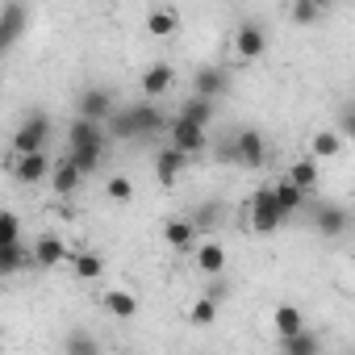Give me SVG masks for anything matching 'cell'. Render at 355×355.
Masks as SVG:
<instances>
[{"instance_id":"cell-1","label":"cell","mask_w":355,"mask_h":355,"mask_svg":"<svg viewBox=\"0 0 355 355\" xmlns=\"http://www.w3.org/2000/svg\"><path fill=\"white\" fill-rule=\"evenodd\" d=\"M167 125H171V117L150 96L138 101V105H130V109H121V113H113V121H109V130L117 138H150V134H163Z\"/></svg>"},{"instance_id":"cell-2","label":"cell","mask_w":355,"mask_h":355,"mask_svg":"<svg viewBox=\"0 0 355 355\" xmlns=\"http://www.w3.org/2000/svg\"><path fill=\"white\" fill-rule=\"evenodd\" d=\"M288 222V214L276 201V189H255L247 201V230L251 234H276Z\"/></svg>"},{"instance_id":"cell-3","label":"cell","mask_w":355,"mask_h":355,"mask_svg":"<svg viewBox=\"0 0 355 355\" xmlns=\"http://www.w3.org/2000/svg\"><path fill=\"white\" fill-rule=\"evenodd\" d=\"M226 159H230L234 167L259 171V167L268 163V138H263L259 130H239V134L230 138V146H226Z\"/></svg>"},{"instance_id":"cell-4","label":"cell","mask_w":355,"mask_h":355,"mask_svg":"<svg viewBox=\"0 0 355 355\" xmlns=\"http://www.w3.org/2000/svg\"><path fill=\"white\" fill-rule=\"evenodd\" d=\"M46 138H51V117L46 113H30L17 134H13V155H34V150H46Z\"/></svg>"},{"instance_id":"cell-5","label":"cell","mask_w":355,"mask_h":355,"mask_svg":"<svg viewBox=\"0 0 355 355\" xmlns=\"http://www.w3.org/2000/svg\"><path fill=\"white\" fill-rule=\"evenodd\" d=\"M167 142L171 146H180L184 155H205V125L184 117V113H175L171 125H167Z\"/></svg>"},{"instance_id":"cell-6","label":"cell","mask_w":355,"mask_h":355,"mask_svg":"<svg viewBox=\"0 0 355 355\" xmlns=\"http://www.w3.org/2000/svg\"><path fill=\"white\" fill-rule=\"evenodd\" d=\"M230 51H234V59H239V63H255L259 55H268V30H263L259 21H243V26L234 30Z\"/></svg>"},{"instance_id":"cell-7","label":"cell","mask_w":355,"mask_h":355,"mask_svg":"<svg viewBox=\"0 0 355 355\" xmlns=\"http://www.w3.org/2000/svg\"><path fill=\"white\" fill-rule=\"evenodd\" d=\"M26 26H30V9H26V0H9V5H5V17H0V46L13 51V46L21 42Z\"/></svg>"},{"instance_id":"cell-8","label":"cell","mask_w":355,"mask_h":355,"mask_svg":"<svg viewBox=\"0 0 355 355\" xmlns=\"http://www.w3.org/2000/svg\"><path fill=\"white\" fill-rule=\"evenodd\" d=\"M13 175L21 184H42V180H51V159H46V150H34V155H13Z\"/></svg>"},{"instance_id":"cell-9","label":"cell","mask_w":355,"mask_h":355,"mask_svg":"<svg viewBox=\"0 0 355 355\" xmlns=\"http://www.w3.org/2000/svg\"><path fill=\"white\" fill-rule=\"evenodd\" d=\"M189 159H193V155H184L180 146H171V142H167V146L155 155V180H159L163 189H171L175 180H180V171H184Z\"/></svg>"},{"instance_id":"cell-10","label":"cell","mask_w":355,"mask_h":355,"mask_svg":"<svg viewBox=\"0 0 355 355\" xmlns=\"http://www.w3.org/2000/svg\"><path fill=\"white\" fill-rule=\"evenodd\" d=\"M76 113H80V117H92V121H105V125H109L117 109H113V96H109V88H84V92H80V105H76Z\"/></svg>"},{"instance_id":"cell-11","label":"cell","mask_w":355,"mask_h":355,"mask_svg":"<svg viewBox=\"0 0 355 355\" xmlns=\"http://www.w3.org/2000/svg\"><path fill=\"white\" fill-rule=\"evenodd\" d=\"M230 88V76H226V67H218V63H201L197 71H193V92L197 96H222Z\"/></svg>"},{"instance_id":"cell-12","label":"cell","mask_w":355,"mask_h":355,"mask_svg":"<svg viewBox=\"0 0 355 355\" xmlns=\"http://www.w3.org/2000/svg\"><path fill=\"white\" fill-rule=\"evenodd\" d=\"M101 309L113 318V322H134L138 318V297L130 288H105L101 293Z\"/></svg>"},{"instance_id":"cell-13","label":"cell","mask_w":355,"mask_h":355,"mask_svg":"<svg viewBox=\"0 0 355 355\" xmlns=\"http://www.w3.org/2000/svg\"><path fill=\"white\" fill-rule=\"evenodd\" d=\"M197 222L193 218H167L163 222V243L171 247V251H193L197 247Z\"/></svg>"},{"instance_id":"cell-14","label":"cell","mask_w":355,"mask_h":355,"mask_svg":"<svg viewBox=\"0 0 355 355\" xmlns=\"http://www.w3.org/2000/svg\"><path fill=\"white\" fill-rule=\"evenodd\" d=\"M59 263H71V251L59 234H42L34 239V268H59Z\"/></svg>"},{"instance_id":"cell-15","label":"cell","mask_w":355,"mask_h":355,"mask_svg":"<svg viewBox=\"0 0 355 355\" xmlns=\"http://www.w3.org/2000/svg\"><path fill=\"white\" fill-rule=\"evenodd\" d=\"M80 180H84V171L76 167V159H71V155H63V159L51 167V189H55L59 197H71V193L80 189Z\"/></svg>"},{"instance_id":"cell-16","label":"cell","mask_w":355,"mask_h":355,"mask_svg":"<svg viewBox=\"0 0 355 355\" xmlns=\"http://www.w3.org/2000/svg\"><path fill=\"white\" fill-rule=\"evenodd\" d=\"M175 88V71L167 67V63H150L146 71H142V92L150 96V101H159V96H167Z\"/></svg>"},{"instance_id":"cell-17","label":"cell","mask_w":355,"mask_h":355,"mask_svg":"<svg viewBox=\"0 0 355 355\" xmlns=\"http://www.w3.org/2000/svg\"><path fill=\"white\" fill-rule=\"evenodd\" d=\"M105 142V121H92V117H80L67 125V146H96Z\"/></svg>"},{"instance_id":"cell-18","label":"cell","mask_w":355,"mask_h":355,"mask_svg":"<svg viewBox=\"0 0 355 355\" xmlns=\"http://www.w3.org/2000/svg\"><path fill=\"white\" fill-rule=\"evenodd\" d=\"M347 226H351V214H347V209H338V205H322V209L313 214V230H318V234H326V239H338Z\"/></svg>"},{"instance_id":"cell-19","label":"cell","mask_w":355,"mask_h":355,"mask_svg":"<svg viewBox=\"0 0 355 355\" xmlns=\"http://www.w3.org/2000/svg\"><path fill=\"white\" fill-rule=\"evenodd\" d=\"M26 263H34V247H21V239L17 243H0V276H13Z\"/></svg>"},{"instance_id":"cell-20","label":"cell","mask_w":355,"mask_h":355,"mask_svg":"<svg viewBox=\"0 0 355 355\" xmlns=\"http://www.w3.org/2000/svg\"><path fill=\"white\" fill-rule=\"evenodd\" d=\"M343 142H347V138H343L338 125H334V130H318V134L309 138V155H313V159H338V155H343Z\"/></svg>"},{"instance_id":"cell-21","label":"cell","mask_w":355,"mask_h":355,"mask_svg":"<svg viewBox=\"0 0 355 355\" xmlns=\"http://www.w3.org/2000/svg\"><path fill=\"white\" fill-rule=\"evenodd\" d=\"M71 272H76V280H101L105 276V255L101 251H71Z\"/></svg>"},{"instance_id":"cell-22","label":"cell","mask_w":355,"mask_h":355,"mask_svg":"<svg viewBox=\"0 0 355 355\" xmlns=\"http://www.w3.org/2000/svg\"><path fill=\"white\" fill-rule=\"evenodd\" d=\"M175 30H180V13H175L171 5H167V9L159 5V9L146 13V34H150V38H171Z\"/></svg>"},{"instance_id":"cell-23","label":"cell","mask_w":355,"mask_h":355,"mask_svg":"<svg viewBox=\"0 0 355 355\" xmlns=\"http://www.w3.org/2000/svg\"><path fill=\"white\" fill-rule=\"evenodd\" d=\"M272 189H276V201H280V209H284L288 218H293V214H301V205H305V197H309V193H305V189H301V184L293 180V175H284V180H276Z\"/></svg>"},{"instance_id":"cell-24","label":"cell","mask_w":355,"mask_h":355,"mask_svg":"<svg viewBox=\"0 0 355 355\" xmlns=\"http://www.w3.org/2000/svg\"><path fill=\"white\" fill-rule=\"evenodd\" d=\"M272 322H276V334L280 338H288V334H297V330H305V313H301V305H276V313H272Z\"/></svg>"},{"instance_id":"cell-25","label":"cell","mask_w":355,"mask_h":355,"mask_svg":"<svg viewBox=\"0 0 355 355\" xmlns=\"http://www.w3.org/2000/svg\"><path fill=\"white\" fill-rule=\"evenodd\" d=\"M67 155L76 159V167L84 175H96L101 163H105V142H96V146H67Z\"/></svg>"},{"instance_id":"cell-26","label":"cell","mask_w":355,"mask_h":355,"mask_svg":"<svg viewBox=\"0 0 355 355\" xmlns=\"http://www.w3.org/2000/svg\"><path fill=\"white\" fill-rule=\"evenodd\" d=\"M197 268H201L205 276H222V272H226V251H222V243H201V247H197Z\"/></svg>"},{"instance_id":"cell-27","label":"cell","mask_w":355,"mask_h":355,"mask_svg":"<svg viewBox=\"0 0 355 355\" xmlns=\"http://www.w3.org/2000/svg\"><path fill=\"white\" fill-rule=\"evenodd\" d=\"M288 175H293L305 193H313V189H318V159H313V155H301V159L288 167Z\"/></svg>"},{"instance_id":"cell-28","label":"cell","mask_w":355,"mask_h":355,"mask_svg":"<svg viewBox=\"0 0 355 355\" xmlns=\"http://www.w3.org/2000/svg\"><path fill=\"white\" fill-rule=\"evenodd\" d=\"M280 347H284L288 355H318V351H322V338H318V334H309V330H297V334L280 338Z\"/></svg>"},{"instance_id":"cell-29","label":"cell","mask_w":355,"mask_h":355,"mask_svg":"<svg viewBox=\"0 0 355 355\" xmlns=\"http://www.w3.org/2000/svg\"><path fill=\"white\" fill-rule=\"evenodd\" d=\"M180 113H184V117H193V121H201V125H209V121H214V101L193 92V96L180 105Z\"/></svg>"},{"instance_id":"cell-30","label":"cell","mask_w":355,"mask_h":355,"mask_svg":"<svg viewBox=\"0 0 355 355\" xmlns=\"http://www.w3.org/2000/svg\"><path fill=\"white\" fill-rule=\"evenodd\" d=\"M189 322L193 326H214L218 322V297L209 293V297H197V305L189 309Z\"/></svg>"},{"instance_id":"cell-31","label":"cell","mask_w":355,"mask_h":355,"mask_svg":"<svg viewBox=\"0 0 355 355\" xmlns=\"http://www.w3.org/2000/svg\"><path fill=\"white\" fill-rule=\"evenodd\" d=\"M326 13V5H318V0H293V21L297 26H318Z\"/></svg>"},{"instance_id":"cell-32","label":"cell","mask_w":355,"mask_h":355,"mask_svg":"<svg viewBox=\"0 0 355 355\" xmlns=\"http://www.w3.org/2000/svg\"><path fill=\"white\" fill-rule=\"evenodd\" d=\"M105 197H109V201H117V205H125V201H134V184L125 180V175H109Z\"/></svg>"},{"instance_id":"cell-33","label":"cell","mask_w":355,"mask_h":355,"mask_svg":"<svg viewBox=\"0 0 355 355\" xmlns=\"http://www.w3.org/2000/svg\"><path fill=\"white\" fill-rule=\"evenodd\" d=\"M63 351H67V355H96L101 347H96V338H88V334H67Z\"/></svg>"},{"instance_id":"cell-34","label":"cell","mask_w":355,"mask_h":355,"mask_svg":"<svg viewBox=\"0 0 355 355\" xmlns=\"http://www.w3.org/2000/svg\"><path fill=\"white\" fill-rule=\"evenodd\" d=\"M21 239V222H17V214H0V243H17Z\"/></svg>"},{"instance_id":"cell-35","label":"cell","mask_w":355,"mask_h":355,"mask_svg":"<svg viewBox=\"0 0 355 355\" xmlns=\"http://www.w3.org/2000/svg\"><path fill=\"white\" fill-rule=\"evenodd\" d=\"M334 125L343 130V138H355V101H347V105L338 109V117H334Z\"/></svg>"}]
</instances>
